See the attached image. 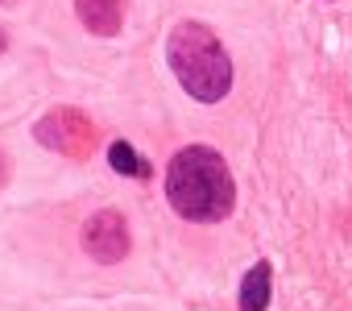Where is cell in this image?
Returning a JSON list of instances; mask_svg holds the SVG:
<instances>
[{"instance_id": "3", "label": "cell", "mask_w": 352, "mask_h": 311, "mask_svg": "<svg viewBox=\"0 0 352 311\" xmlns=\"http://www.w3.org/2000/svg\"><path fill=\"white\" fill-rule=\"evenodd\" d=\"M34 137H38V145L54 149L58 158H71V162H87L96 153V125H91V116H83L71 104L42 112L34 125Z\"/></svg>"}, {"instance_id": "4", "label": "cell", "mask_w": 352, "mask_h": 311, "mask_svg": "<svg viewBox=\"0 0 352 311\" xmlns=\"http://www.w3.org/2000/svg\"><path fill=\"white\" fill-rule=\"evenodd\" d=\"M79 241H83V253H87L91 261H100V266H116V261H124L129 249H133L129 224H124V216H120L116 208H104V212L87 216Z\"/></svg>"}, {"instance_id": "7", "label": "cell", "mask_w": 352, "mask_h": 311, "mask_svg": "<svg viewBox=\"0 0 352 311\" xmlns=\"http://www.w3.org/2000/svg\"><path fill=\"white\" fill-rule=\"evenodd\" d=\"M108 167L124 179H149V162L141 158V153L129 145V141H112L108 145Z\"/></svg>"}, {"instance_id": "2", "label": "cell", "mask_w": 352, "mask_h": 311, "mask_svg": "<svg viewBox=\"0 0 352 311\" xmlns=\"http://www.w3.org/2000/svg\"><path fill=\"white\" fill-rule=\"evenodd\" d=\"M166 67L199 104H220L232 92V58L204 21H179L166 38Z\"/></svg>"}, {"instance_id": "1", "label": "cell", "mask_w": 352, "mask_h": 311, "mask_svg": "<svg viewBox=\"0 0 352 311\" xmlns=\"http://www.w3.org/2000/svg\"><path fill=\"white\" fill-rule=\"evenodd\" d=\"M166 200L174 216L191 224H216L236 208V179L224 153L212 145H183L166 162Z\"/></svg>"}, {"instance_id": "8", "label": "cell", "mask_w": 352, "mask_h": 311, "mask_svg": "<svg viewBox=\"0 0 352 311\" xmlns=\"http://www.w3.org/2000/svg\"><path fill=\"white\" fill-rule=\"evenodd\" d=\"M9 183V158H5V149H0V187Z\"/></svg>"}, {"instance_id": "5", "label": "cell", "mask_w": 352, "mask_h": 311, "mask_svg": "<svg viewBox=\"0 0 352 311\" xmlns=\"http://www.w3.org/2000/svg\"><path fill=\"white\" fill-rule=\"evenodd\" d=\"M75 17L96 38H116L124 25V0H75Z\"/></svg>"}, {"instance_id": "10", "label": "cell", "mask_w": 352, "mask_h": 311, "mask_svg": "<svg viewBox=\"0 0 352 311\" xmlns=\"http://www.w3.org/2000/svg\"><path fill=\"white\" fill-rule=\"evenodd\" d=\"M0 5H17V0H0Z\"/></svg>"}, {"instance_id": "9", "label": "cell", "mask_w": 352, "mask_h": 311, "mask_svg": "<svg viewBox=\"0 0 352 311\" xmlns=\"http://www.w3.org/2000/svg\"><path fill=\"white\" fill-rule=\"evenodd\" d=\"M5 50H9V34H5V30H0V54H5Z\"/></svg>"}, {"instance_id": "6", "label": "cell", "mask_w": 352, "mask_h": 311, "mask_svg": "<svg viewBox=\"0 0 352 311\" xmlns=\"http://www.w3.org/2000/svg\"><path fill=\"white\" fill-rule=\"evenodd\" d=\"M270 299H274V266L257 261L241 278V303H236V311H265Z\"/></svg>"}]
</instances>
